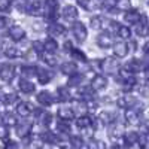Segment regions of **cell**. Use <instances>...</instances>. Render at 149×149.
Returning <instances> with one entry per match:
<instances>
[{"mask_svg":"<svg viewBox=\"0 0 149 149\" xmlns=\"http://www.w3.org/2000/svg\"><path fill=\"white\" fill-rule=\"evenodd\" d=\"M100 63H102V64H100V69H102L104 73H107V74H116V73L121 70V66H119V63H118L116 58L109 57V58L102 60Z\"/></svg>","mask_w":149,"mask_h":149,"instance_id":"obj_1","label":"cell"},{"mask_svg":"<svg viewBox=\"0 0 149 149\" xmlns=\"http://www.w3.org/2000/svg\"><path fill=\"white\" fill-rule=\"evenodd\" d=\"M72 33H73L74 39H76L78 42H84L86 39V36H88L86 27L84 26V22H81V21H74L72 24Z\"/></svg>","mask_w":149,"mask_h":149,"instance_id":"obj_2","label":"cell"},{"mask_svg":"<svg viewBox=\"0 0 149 149\" xmlns=\"http://www.w3.org/2000/svg\"><path fill=\"white\" fill-rule=\"evenodd\" d=\"M36 76H37V79H39V82L42 85H45V84L52 81L54 73H52L51 69H48V67H36Z\"/></svg>","mask_w":149,"mask_h":149,"instance_id":"obj_3","label":"cell"},{"mask_svg":"<svg viewBox=\"0 0 149 149\" xmlns=\"http://www.w3.org/2000/svg\"><path fill=\"white\" fill-rule=\"evenodd\" d=\"M136 103H137V100L131 94H124L121 98H118V107H121V109H127V110L133 109Z\"/></svg>","mask_w":149,"mask_h":149,"instance_id":"obj_4","label":"cell"},{"mask_svg":"<svg viewBox=\"0 0 149 149\" xmlns=\"http://www.w3.org/2000/svg\"><path fill=\"white\" fill-rule=\"evenodd\" d=\"M8 34H9V37L14 42H19V40H22L24 37H26V31H24V29L19 27V26H10Z\"/></svg>","mask_w":149,"mask_h":149,"instance_id":"obj_5","label":"cell"},{"mask_svg":"<svg viewBox=\"0 0 149 149\" xmlns=\"http://www.w3.org/2000/svg\"><path fill=\"white\" fill-rule=\"evenodd\" d=\"M15 76V67L10 64H3L2 70H0V78H2L3 82H10Z\"/></svg>","mask_w":149,"mask_h":149,"instance_id":"obj_6","label":"cell"},{"mask_svg":"<svg viewBox=\"0 0 149 149\" xmlns=\"http://www.w3.org/2000/svg\"><path fill=\"white\" fill-rule=\"evenodd\" d=\"M142 119V115H140V110H136V109H128L125 112V121L130 125H137Z\"/></svg>","mask_w":149,"mask_h":149,"instance_id":"obj_7","label":"cell"},{"mask_svg":"<svg viewBox=\"0 0 149 149\" xmlns=\"http://www.w3.org/2000/svg\"><path fill=\"white\" fill-rule=\"evenodd\" d=\"M48 34L51 37L64 36L66 34V29H64V26H61V24H58V22H51L48 26Z\"/></svg>","mask_w":149,"mask_h":149,"instance_id":"obj_8","label":"cell"},{"mask_svg":"<svg viewBox=\"0 0 149 149\" xmlns=\"http://www.w3.org/2000/svg\"><path fill=\"white\" fill-rule=\"evenodd\" d=\"M36 100H37V103H39L40 106H51L52 103H54V97H52V94L49 93V91H40L39 94L36 95Z\"/></svg>","mask_w":149,"mask_h":149,"instance_id":"obj_9","label":"cell"},{"mask_svg":"<svg viewBox=\"0 0 149 149\" xmlns=\"http://www.w3.org/2000/svg\"><path fill=\"white\" fill-rule=\"evenodd\" d=\"M72 109H73V112H74V115L85 116L86 112H88V104H86L85 102L76 100V102H72Z\"/></svg>","mask_w":149,"mask_h":149,"instance_id":"obj_10","label":"cell"},{"mask_svg":"<svg viewBox=\"0 0 149 149\" xmlns=\"http://www.w3.org/2000/svg\"><path fill=\"white\" fill-rule=\"evenodd\" d=\"M33 106H31V103L30 102H21L18 106H17V113L19 115V116H22V118H27V116H30V113L33 112Z\"/></svg>","mask_w":149,"mask_h":149,"instance_id":"obj_11","label":"cell"},{"mask_svg":"<svg viewBox=\"0 0 149 149\" xmlns=\"http://www.w3.org/2000/svg\"><path fill=\"white\" fill-rule=\"evenodd\" d=\"M43 12V3H42V0H34V2L29 3L27 6V14L36 17V15H40Z\"/></svg>","mask_w":149,"mask_h":149,"instance_id":"obj_12","label":"cell"},{"mask_svg":"<svg viewBox=\"0 0 149 149\" xmlns=\"http://www.w3.org/2000/svg\"><path fill=\"white\" fill-rule=\"evenodd\" d=\"M142 14L139 10H136V9H131V10H128L127 14H125V17H124V19H125L128 24H131V26H136V24H139L140 22V19H142Z\"/></svg>","mask_w":149,"mask_h":149,"instance_id":"obj_13","label":"cell"},{"mask_svg":"<svg viewBox=\"0 0 149 149\" xmlns=\"http://www.w3.org/2000/svg\"><path fill=\"white\" fill-rule=\"evenodd\" d=\"M15 131H17V136H18V137H21V139L29 137V134L31 131V125H30L29 122H19V124H17Z\"/></svg>","mask_w":149,"mask_h":149,"instance_id":"obj_14","label":"cell"},{"mask_svg":"<svg viewBox=\"0 0 149 149\" xmlns=\"http://www.w3.org/2000/svg\"><path fill=\"white\" fill-rule=\"evenodd\" d=\"M61 14H63V18L64 19H67V21H74L78 18V9L74 8V6H72V5H67V6H64L63 8V12H61Z\"/></svg>","mask_w":149,"mask_h":149,"instance_id":"obj_15","label":"cell"},{"mask_svg":"<svg viewBox=\"0 0 149 149\" xmlns=\"http://www.w3.org/2000/svg\"><path fill=\"white\" fill-rule=\"evenodd\" d=\"M106 86H107V79H106L104 76L97 74V76L93 78V81H91V88H93L94 91H100V90L106 88Z\"/></svg>","mask_w":149,"mask_h":149,"instance_id":"obj_16","label":"cell"},{"mask_svg":"<svg viewBox=\"0 0 149 149\" xmlns=\"http://www.w3.org/2000/svg\"><path fill=\"white\" fill-rule=\"evenodd\" d=\"M128 45L125 42H118L113 45V54L118 57V58H124L127 54H128Z\"/></svg>","mask_w":149,"mask_h":149,"instance_id":"obj_17","label":"cell"},{"mask_svg":"<svg viewBox=\"0 0 149 149\" xmlns=\"http://www.w3.org/2000/svg\"><path fill=\"white\" fill-rule=\"evenodd\" d=\"M74 116V112H73V109L72 107H66V106H63V107H60L58 109V118L61 119V121H72V118Z\"/></svg>","mask_w":149,"mask_h":149,"instance_id":"obj_18","label":"cell"},{"mask_svg":"<svg viewBox=\"0 0 149 149\" xmlns=\"http://www.w3.org/2000/svg\"><path fill=\"white\" fill-rule=\"evenodd\" d=\"M112 36L107 34V33H102V34H98L97 36V45L100 46V48H109L112 46Z\"/></svg>","mask_w":149,"mask_h":149,"instance_id":"obj_19","label":"cell"},{"mask_svg":"<svg viewBox=\"0 0 149 149\" xmlns=\"http://www.w3.org/2000/svg\"><path fill=\"white\" fill-rule=\"evenodd\" d=\"M2 52H3V55H5V57H8V58H17V57H19L18 49H17V48H14L12 45H8L6 42H3Z\"/></svg>","mask_w":149,"mask_h":149,"instance_id":"obj_20","label":"cell"},{"mask_svg":"<svg viewBox=\"0 0 149 149\" xmlns=\"http://www.w3.org/2000/svg\"><path fill=\"white\" fill-rule=\"evenodd\" d=\"M18 85H19V90H21L24 94H31V93L34 91V84L30 82L29 78H22Z\"/></svg>","mask_w":149,"mask_h":149,"instance_id":"obj_21","label":"cell"},{"mask_svg":"<svg viewBox=\"0 0 149 149\" xmlns=\"http://www.w3.org/2000/svg\"><path fill=\"white\" fill-rule=\"evenodd\" d=\"M76 2H78L79 6H82L86 10H95V9L100 8V3H98L97 0H76Z\"/></svg>","mask_w":149,"mask_h":149,"instance_id":"obj_22","label":"cell"},{"mask_svg":"<svg viewBox=\"0 0 149 149\" xmlns=\"http://www.w3.org/2000/svg\"><path fill=\"white\" fill-rule=\"evenodd\" d=\"M124 142H125V145L128 148H131V146H134L136 143L139 142V134L136 131H128V133L124 134Z\"/></svg>","mask_w":149,"mask_h":149,"instance_id":"obj_23","label":"cell"},{"mask_svg":"<svg viewBox=\"0 0 149 149\" xmlns=\"http://www.w3.org/2000/svg\"><path fill=\"white\" fill-rule=\"evenodd\" d=\"M134 31H136V34H137V36H145L146 34V31H148V19H146L145 15L142 17L140 22L134 26Z\"/></svg>","mask_w":149,"mask_h":149,"instance_id":"obj_24","label":"cell"},{"mask_svg":"<svg viewBox=\"0 0 149 149\" xmlns=\"http://www.w3.org/2000/svg\"><path fill=\"white\" fill-rule=\"evenodd\" d=\"M125 67L131 72V73H137V72H142L143 70V63L140 60H131L125 64Z\"/></svg>","mask_w":149,"mask_h":149,"instance_id":"obj_25","label":"cell"},{"mask_svg":"<svg viewBox=\"0 0 149 149\" xmlns=\"http://www.w3.org/2000/svg\"><path fill=\"white\" fill-rule=\"evenodd\" d=\"M60 70H61V73H64V74H69V76H72V74L76 73V70H78V69H76V64L72 63V61H69V63H63V64H61Z\"/></svg>","mask_w":149,"mask_h":149,"instance_id":"obj_26","label":"cell"},{"mask_svg":"<svg viewBox=\"0 0 149 149\" xmlns=\"http://www.w3.org/2000/svg\"><path fill=\"white\" fill-rule=\"evenodd\" d=\"M52 121V115L49 112H40V115H37V122L43 127H48Z\"/></svg>","mask_w":149,"mask_h":149,"instance_id":"obj_27","label":"cell"},{"mask_svg":"<svg viewBox=\"0 0 149 149\" xmlns=\"http://www.w3.org/2000/svg\"><path fill=\"white\" fill-rule=\"evenodd\" d=\"M57 97H58V100L61 103H66V102L72 100V94L67 88H58L57 90Z\"/></svg>","mask_w":149,"mask_h":149,"instance_id":"obj_28","label":"cell"},{"mask_svg":"<svg viewBox=\"0 0 149 149\" xmlns=\"http://www.w3.org/2000/svg\"><path fill=\"white\" fill-rule=\"evenodd\" d=\"M116 119V115L113 113V112H103V113L100 115V121L104 124V125H110V124H113Z\"/></svg>","mask_w":149,"mask_h":149,"instance_id":"obj_29","label":"cell"},{"mask_svg":"<svg viewBox=\"0 0 149 149\" xmlns=\"http://www.w3.org/2000/svg\"><path fill=\"white\" fill-rule=\"evenodd\" d=\"M107 133H109L110 137L116 139V137H119V136L122 134V127H121V125H118V124H110Z\"/></svg>","mask_w":149,"mask_h":149,"instance_id":"obj_30","label":"cell"},{"mask_svg":"<svg viewBox=\"0 0 149 149\" xmlns=\"http://www.w3.org/2000/svg\"><path fill=\"white\" fill-rule=\"evenodd\" d=\"M2 122H3V125H6V127H14V125H17V118L12 115V113H3V116H2Z\"/></svg>","mask_w":149,"mask_h":149,"instance_id":"obj_31","label":"cell"},{"mask_svg":"<svg viewBox=\"0 0 149 149\" xmlns=\"http://www.w3.org/2000/svg\"><path fill=\"white\" fill-rule=\"evenodd\" d=\"M70 148L72 149H82L84 148V140L82 137H79V136H70Z\"/></svg>","mask_w":149,"mask_h":149,"instance_id":"obj_32","label":"cell"},{"mask_svg":"<svg viewBox=\"0 0 149 149\" xmlns=\"http://www.w3.org/2000/svg\"><path fill=\"white\" fill-rule=\"evenodd\" d=\"M17 98H18V95H17L15 93H6V94H3V97H2V103H3V106H9V104H12V103H15Z\"/></svg>","mask_w":149,"mask_h":149,"instance_id":"obj_33","label":"cell"},{"mask_svg":"<svg viewBox=\"0 0 149 149\" xmlns=\"http://www.w3.org/2000/svg\"><path fill=\"white\" fill-rule=\"evenodd\" d=\"M42 60H43V63L48 64V67H54L57 66V58L55 55H52V52H46L42 55Z\"/></svg>","mask_w":149,"mask_h":149,"instance_id":"obj_34","label":"cell"},{"mask_svg":"<svg viewBox=\"0 0 149 149\" xmlns=\"http://www.w3.org/2000/svg\"><path fill=\"white\" fill-rule=\"evenodd\" d=\"M81 97L84 98V102H93V98H94V90L91 88V86H90V88H84L81 93Z\"/></svg>","mask_w":149,"mask_h":149,"instance_id":"obj_35","label":"cell"},{"mask_svg":"<svg viewBox=\"0 0 149 149\" xmlns=\"http://www.w3.org/2000/svg\"><path fill=\"white\" fill-rule=\"evenodd\" d=\"M40 139H42V142H43V143L52 145V143H55V142H57V139H58V137H57V136H55L54 133L46 131V133H43V134H42V137H40Z\"/></svg>","mask_w":149,"mask_h":149,"instance_id":"obj_36","label":"cell"},{"mask_svg":"<svg viewBox=\"0 0 149 149\" xmlns=\"http://www.w3.org/2000/svg\"><path fill=\"white\" fill-rule=\"evenodd\" d=\"M45 49H46V52H55L58 49V43L52 39V37H49V39L45 40Z\"/></svg>","mask_w":149,"mask_h":149,"instance_id":"obj_37","label":"cell"},{"mask_svg":"<svg viewBox=\"0 0 149 149\" xmlns=\"http://www.w3.org/2000/svg\"><path fill=\"white\" fill-rule=\"evenodd\" d=\"M76 125L82 130V128H85V127H90L91 125V118L90 116H79L78 118V121H76Z\"/></svg>","mask_w":149,"mask_h":149,"instance_id":"obj_38","label":"cell"},{"mask_svg":"<svg viewBox=\"0 0 149 149\" xmlns=\"http://www.w3.org/2000/svg\"><path fill=\"white\" fill-rule=\"evenodd\" d=\"M82 79H84L82 74H79V73H74V74H72V76H70V79H69L67 85H69V86H78V85L82 82Z\"/></svg>","mask_w":149,"mask_h":149,"instance_id":"obj_39","label":"cell"},{"mask_svg":"<svg viewBox=\"0 0 149 149\" xmlns=\"http://www.w3.org/2000/svg\"><path fill=\"white\" fill-rule=\"evenodd\" d=\"M90 24L94 30H100V29H103V18L102 17H93Z\"/></svg>","mask_w":149,"mask_h":149,"instance_id":"obj_40","label":"cell"},{"mask_svg":"<svg viewBox=\"0 0 149 149\" xmlns=\"http://www.w3.org/2000/svg\"><path fill=\"white\" fill-rule=\"evenodd\" d=\"M118 36L121 37V39H130L131 37V30L125 26H121L119 27V31H118Z\"/></svg>","mask_w":149,"mask_h":149,"instance_id":"obj_41","label":"cell"},{"mask_svg":"<svg viewBox=\"0 0 149 149\" xmlns=\"http://www.w3.org/2000/svg\"><path fill=\"white\" fill-rule=\"evenodd\" d=\"M116 8H118L119 10H125V12H128V10H131V2H130V0H118Z\"/></svg>","mask_w":149,"mask_h":149,"instance_id":"obj_42","label":"cell"},{"mask_svg":"<svg viewBox=\"0 0 149 149\" xmlns=\"http://www.w3.org/2000/svg\"><path fill=\"white\" fill-rule=\"evenodd\" d=\"M70 55L74 58V60H78V61H85L86 58H85V54L81 51V49H72V51H70Z\"/></svg>","mask_w":149,"mask_h":149,"instance_id":"obj_43","label":"cell"},{"mask_svg":"<svg viewBox=\"0 0 149 149\" xmlns=\"http://www.w3.org/2000/svg\"><path fill=\"white\" fill-rule=\"evenodd\" d=\"M134 85H136V79L133 76L125 79V81H122V86H124V90H125V91H131L134 88Z\"/></svg>","mask_w":149,"mask_h":149,"instance_id":"obj_44","label":"cell"},{"mask_svg":"<svg viewBox=\"0 0 149 149\" xmlns=\"http://www.w3.org/2000/svg\"><path fill=\"white\" fill-rule=\"evenodd\" d=\"M139 145L142 149H149V134H140L139 136Z\"/></svg>","mask_w":149,"mask_h":149,"instance_id":"obj_45","label":"cell"},{"mask_svg":"<svg viewBox=\"0 0 149 149\" xmlns=\"http://www.w3.org/2000/svg\"><path fill=\"white\" fill-rule=\"evenodd\" d=\"M88 149H106V145L102 140H90Z\"/></svg>","mask_w":149,"mask_h":149,"instance_id":"obj_46","label":"cell"},{"mask_svg":"<svg viewBox=\"0 0 149 149\" xmlns=\"http://www.w3.org/2000/svg\"><path fill=\"white\" fill-rule=\"evenodd\" d=\"M33 49H34V51L37 52V54H39V55H42L45 51H46V49H45V43H42L40 40H36V42H33Z\"/></svg>","mask_w":149,"mask_h":149,"instance_id":"obj_47","label":"cell"},{"mask_svg":"<svg viewBox=\"0 0 149 149\" xmlns=\"http://www.w3.org/2000/svg\"><path fill=\"white\" fill-rule=\"evenodd\" d=\"M22 74H24V78L33 76V74H36V67H31V66H24V67H22Z\"/></svg>","mask_w":149,"mask_h":149,"instance_id":"obj_48","label":"cell"},{"mask_svg":"<svg viewBox=\"0 0 149 149\" xmlns=\"http://www.w3.org/2000/svg\"><path fill=\"white\" fill-rule=\"evenodd\" d=\"M45 5H46V9L57 10V8L60 5V0H45Z\"/></svg>","mask_w":149,"mask_h":149,"instance_id":"obj_49","label":"cell"},{"mask_svg":"<svg viewBox=\"0 0 149 149\" xmlns=\"http://www.w3.org/2000/svg\"><path fill=\"white\" fill-rule=\"evenodd\" d=\"M58 131H60V133L70 134V128H69V124H67V121H61V122H58Z\"/></svg>","mask_w":149,"mask_h":149,"instance_id":"obj_50","label":"cell"},{"mask_svg":"<svg viewBox=\"0 0 149 149\" xmlns=\"http://www.w3.org/2000/svg\"><path fill=\"white\" fill-rule=\"evenodd\" d=\"M10 5H12V0H0V10H2V12H8Z\"/></svg>","mask_w":149,"mask_h":149,"instance_id":"obj_51","label":"cell"},{"mask_svg":"<svg viewBox=\"0 0 149 149\" xmlns=\"http://www.w3.org/2000/svg\"><path fill=\"white\" fill-rule=\"evenodd\" d=\"M37 55H39V54H37L34 49H31V51H29V52L26 54V60L29 61V63H33V61H36Z\"/></svg>","mask_w":149,"mask_h":149,"instance_id":"obj_52","label":"cell"},{"mask_svg":"<svg viewBox=\"0 0 149 149\" xmlns=\"http://www.w3.org/2000/svg\"><path fill=\"white\" fill-rule=\"evenodd\" d=\"M81 131H82V136H84V137H86V139H88V137H91V136H93V133H94V128L90 125V127H85V128H82Z\"/></svg>","mask_w":149,"mask_h":149,"instance_id":"obj_53","label":"cell"},{"mask_svg":"<svg viewBox=\"0 0 149 149\" xmlns=\"http://www.w3.org/2000/svg\"><path fill=\"white\" fill-rule=\"evenodd\" d=\"M116 5H118V0H104V6H106V9L116 8Z\"/></svg>","mask_w":149,"mask_h":149,"instance_id":"obj_54","label":"cell"},{"mask_svg":"<svg viewBox=\"0 0 149 149\" xmlns=\"http://www.w3.org/2000/svg\"><path fill=\"white\" fill-rule=\"evenodd\" d=\"M3 149H18V145L15 142H5Z\"/></svg>","mask_w":149,"mask_h":149,"instance_id":"obj_55","label":"cell"},{"mask_svg":"<svg viewBox=\"0 0 149 149\" xmlns=\"http://www.w3.org/2000/svg\"><path fill=\"white\" fill-rule=\"evenodd\" d=\"M140 94H142L143 97H149V85L142 86V88H140Z\"/></svg>","mask_w":149,"mask_h":149,"instance_id":"obj_56","label":"cell"},{"mask_svg":"<svg viewBox=\"0 0 149 149\" xmlns=\"http://www.w3.org/2000/svg\"><path fill=\"white\" fill-rule=\"evenodd\" d=\"M0 22H2L0 26H2V29H3V30L8 27V24H9V21H8V18H6V17H2V18H0Z\"/></svg>","mask_w":149,"mask_h":149,"instance_id":"obj_57","label":"cell"},{"mask_svg":"<svg viewBox=\"0 0 149 149\" xmlns=\"http://www.w3.org/2000/svg\"><path fill=\"white\" fill-rule=\"evenodd\" d=\"M110 149H124V148H122V146H119L118 143H115V145H112V146H110Z\"/></svg>","mask_w":149,"mask_h":149,"instance_id":"obj_58","label":"cell"},{"mask_svg":"<svg viewBox=\"0 0 149 149\" xmlns=\"http://www.w3.org/2000/svg\"><path fill=\"white\" fill-rule=\"evenodd\" d=\"M143 51H145V52H146V54L149 55V42H148V43L145 45V48H143Z\"/></svg>","mask_w":149,"mask_h":149,"instance_id":"obj_59","label":"cell"},{"mask_svg":"<svg viewBox=\"0 0 149 149\" xmlns=\"http://www.w3.org/2000/svg\"><path fill=\"white\" fill-rule=\"evenodd\" d=\"M145 76H146V79L149 81V66H148V67L145 69Z\"/></svg>","mask_w":149,"mask_h":149,"instance_id":"obj_60","label":"cell"},{"mask_svg":"<svg viewBox=\"0 0 149 149\" xmlns=\"http://www.w3.org/2000/svg\"><path fill=\"white\" fill-rule=\"evenodd\" d=\"M145 127H146V130H148V133H149V121L145 122Z\"/></svg>","mask_w":149,"mask_h":149,"instance_id":"obj_61","label":"cell"}]
</instances>
